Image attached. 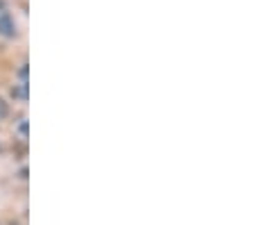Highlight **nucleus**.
<instances>
[{
  "label": "nucleus",
  "mask_w": 254,
  "mask_h": 225,
  "mask_svg": "<svg viewBox=\"0 0 254 225\" xmlns=\"http://www.w3.org/2000/svg\"><path fill=\"white\" fill-rule=\"evenodd\" d=\"M0 34L7 39L16 37V23L9 14H2V16H0Z\"/></svg>",
  "instance_id": "f257e3e1"
},
{
  "label": "nucleus",
  "mask_w": 254,
  "mask_h": 225,
  "mask_svg": "<svg viewBox=\"0 0 254 225\" xmlns=\"http://www.w3.org/2000/svg\"><path fill=\"white\" fill-rule=\"evenodd\" d=\"M11 96L18 98V100H27V84L25 82H23L21 86H14V89H11Z\"/></svg>",
  "instance_id": "f03ea898"
},
{
  "label": "nucleus",
  "mask_w": 254,
  "mask_h": 225,
  "mask_svg": "<svg viewBox=\"0 0 254 225\" xmlns=\"http://www.w3.org/2000/svg\"><path fill=\"white\" fill-rule=\"evenodd\" d=\"M7 114H9V105H7V102L0 98V118H5Z\"/></svg>",
  "instance_id": "7ed1b4c3"
},
{
  "label": "nucleus",
  "mask_w": 254,
  "mask_h": 225,
  "mask_svg": "<svg viewBox=\"0 0 254 225\" xmlns=\"http://www.w3.org/2000/svg\"><path fill=\"white\" fill-rule=\"evenodd\" d=\"M18 132H21V137L25 139V137H27V121H23V123L18 125Z\"/></svg>",
  "instance_id": "20e7f679"
},
{
  "label": "nucleus",
  "mask_w": 254,
  "mask_h": 225,
  "mask_svg": "<svg viewBox=\"0 0 254 225\" xmlns=\"http://www.w3.org/2000/svg\"><path fill=\"white\" fill-rule=\"evenodd\" d=\"M18 75H21L23 80H27V66H23V69H21V71H18Z\"/></svg>",
  "instance_id": "39448f33"
}]
</instances>
